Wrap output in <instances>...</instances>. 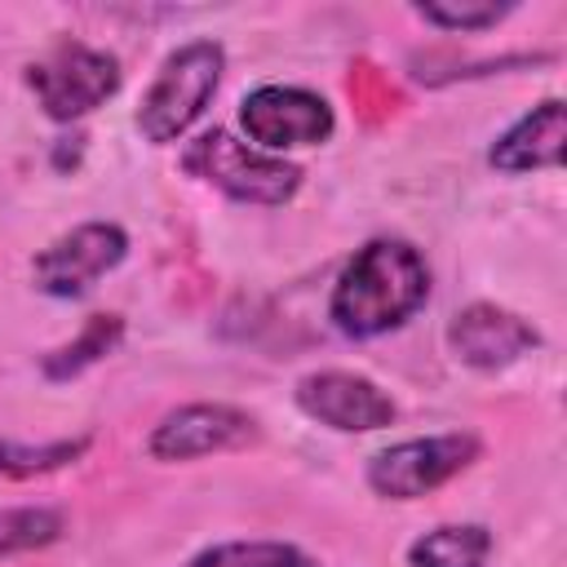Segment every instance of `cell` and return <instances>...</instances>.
Instances as JSON below:
<instances>
[{"instance_id": "1", "label": "cell", "mask_w": 567, "mask_h": 567, "mask_svg": "<svg viewBox=\"0 0 567 567\" xmlns=\"http://www.w3.org/2000/svg\"><path fill=\"white\" fill-rule=\"evenodd\" d=\"M430 301V266L416 244L377 235L341 266L328 297V319L341 337L372 341L403 328Z\"/></svg>"}, {"instance_id": "2", "label": "cell", "mask_w": 567, "mask_h": 567, "mask_svg": "<svg viewBox=\"0 0 567 567\" xmlns=\"http://www.w3.org/2000/svg\"><path fill=\"white\" fill-rule=\"evenodd\" d=\"M182 168L208 186H217L235 204H261L279 208L301 190V164L257 151L252 142L235 137L230 128H204L195 142L182 151Z\"/></svg>"}, {"instance_id": "3", "label": "cell", "mask_w": 567, "mask_h": 567, "mask_svg": "<svg viewBox=\"0 0 567 567\" xmlns=\"http://www.w3.org/2000/svg\"><path fill=\"white\" fill-rule=\"evenodd\" d=\"M221 71H226V49L217 40H186L177 44L151 89L142 93V106H137V133L151 142V146H168V142H182L186 128L208 111L217 84H221Z\"/></svg>"}, {"instance_id": "4", "label": "cell", "mask_w": 567, "mask_h": 567, "mask_svg": "<svg viewBox=\"0 0 567 567\" xmlns=\"http://www.w3.org/2000/svg\"><path fill=\"white\" fill-rule=\"evenodd\" d=\"M124 84L120 58L111 49H93L84 40H58L35 62H27V89L35 93V106L53 124H75L89 111L106 106Z\"/></svg>"}, {"instance_id": "5", "label": "cell", "mask_w": 567, "mask_h": 567, "mask_svg": "<svg viewBox=\"0 0 567 567\" xmlns=\"http://www.w3.org/2000/svg\"><path fill=\"white\" fill-rule=\"evenodd\" d=\"M478 456H483L478 434L443 430V434H421V439H403L372 452L363 478L381 501H421L443 483H452L456 474H465Z\"/></svg>"}, {"instance_id": "6", "label": "cell", "mask_w": 567, "mask_h": 567, "mask_svg": "<svg viewBox=\"0 0 567 567\" xmlns=\"http://www.w3.org/2000/svg\"><path fill=\"white\" fill-rule=\"evenodd\" d=\"M261 439V421L248 408L235 403H177L168 408L151 434H146V456L159 465H186V461H204V456H221V452H244Z\"/></svg>"}, {"instance_id": "7", "label": "cell", "mask_w": 567, "mask_h": 567, "mask_svg": "<svg viewBox=\"0 0 567 567\" xmlns=\"http://www.w3.org/2000/svg\"><path fill=\"white\" fill-rule=\"evenodd\" d=\"M244 142L257 151L284 155L297 146H323L337 133V111L323 93L301 84H257L239 102Z\"/></svg>"}, {"instance_id": "8", "label": "cell", "mask_w": 567, "mask_h": 567, "mask_svg": "<svg viewBox=\"0 0 567 567\" xmlns=\"http://www.w3.org/2000/svg\"><path fill=\"white\" fill-rule=\"evenodd\" d=\"M128 257V230L120 221H80L49 239L31 257V279L53 301H75L97 288L102 275H111Z\"/></svg>"}, {"instance_id": "9", "label": "cell", "mask_w": 567, "mask_h": 567, "mask_svg": "<svg viewBox=\"0 0 567 567\" xmlns=\"http://www.w3.org/2000/svg\"><path fill=\"white\" fill-rule=\"evenodd\" d=\"M292 403L301 416L337 434H372V430L394 425L399 416V403L390 399V390H381L372 377L350 372V368H315L297 377Z\"/></svg>"}, {"instance_id": "10", "label": "cell", "mask_w": 567, "mask_h": 567, "mask_svg": "<svg viewBox=\"0 0 567 567\" xmlns=\"http://www.w3.org/2000/svg\"><path fill=\"white\" fill-rule=\"evenodd\" d=\"M536 346H540L536 323L496 301H470L447 319V350L456 363L474 372H505Z\"/></svg>"}, {"instance_id": "11", "label": "cell", "mask_w": 567, "mask_h": 567, "mask_svg": "<svg viewBox=\"0 0 567 567\" xmlns=\"http://www.w3.org/2000/svg\"><path fill=\"white\" fill-rule=\"evenodd\" d=\"M563 146H567V106L563 97H545L487 146V164L505 177H523V173L558 168Z\"/></svg>"}, {"instance_id": "12", "label": "cell", "mask_w": 567, "mask_h": 567, "mask_svg": "<svg viewBox=\"0 0 567 567\" xmlns=\"http://www.w3.org/2000/svg\"><path fill=\"white\" fill-rule=\"evenodd\" d=\"M120 341H124V315L97 310V315H89L80 323V332L71 341H62V346H53V350L40 354V377L44 381H71V377L97 368L106 354H115Z\"/></svg>"}, {"instance_id": "13", "label": "cell", "mask_w": 567, "mask_h": 567, "mask_svg": "<svg viewBox=\"0 0 567 567\" xmlns=\"http://www.w3.org/2000/svg\"><path fill=\"white\" fill-rule=\"evenodd\" d=\"M492 532L483 523H439L408 545L412 567H487Z\"/></svg>"}, {"instance_id": "14", "label": "cell", "mask_w": 567, "mask_h": 567, "mask_svg": "<svg viewBox=\"0 0 567 567\" xmlns=\"http://www.w3.org/2000/svg\"><path fill=\"white\" fill-rule=\"evenodd\" d=\"M93 447V434H71V439H44V443H22V439H0V478L27 483L58 474L75 465Z\"/></svg>"}, {"instance_id": "15", "label": "cell", "mask_w": 567, "mask_h": 567, "mask_svg": "<svg viewBox=\"0 0 567 567\" xmlns=\"http://www.w3.org/2000/svg\"><path fill=\"white\" fill-rule=\"evenodd\" d=\"M182 567H319V563L301 545H292V540L257 536V540H217V545H204Z\"/></svg>"}, {"instance_id": "16", "label": "cell", "mask_w": 567, "mask_h": 567, "mask_svg": "<svg viewBox=\"0 0 567 567\" xmlns=\"http://www.w3.org/2000/svg\"><path fill=\"white\" fill-rule=\"evenodd\" d=\"M66 536V514L58 505H9L0 509V558L49 549Z\"/></svg>"}, {"instance_id": "17", "label": "cell", "mask_w": 567, "mask_h": 567, "mask_svg": "<svg viewBox=\"0 0 567 567\" xmlns=\"http://www.w3.org/2000/svg\"><path fill=\"white\" fill-rule=\"evenodd\" d=\"M518 4L514 0H421L412 4V13L447 35H474V31H492L501 27Z\"/></svg>"}]
</instances>
